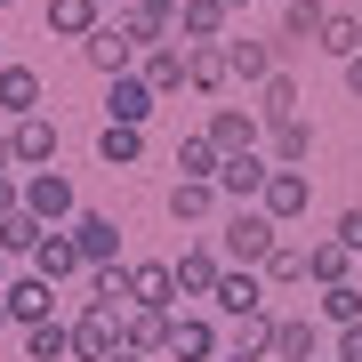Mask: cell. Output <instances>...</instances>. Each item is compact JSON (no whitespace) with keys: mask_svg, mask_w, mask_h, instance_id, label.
<instances>
[{"mask_svg":"<svg viewBox=\"0 0 362 362\" xmlns=\"http://www.w3.org/2000/svg\"><path fill=\"white\" fill-rule=\"evenodd\" d=\"M274 242H282V226H274L258 202H226V226H218V258L226 266H266Z\"/></svg>","mask_w":362,"mask_h":362,"instance_id":"cell-1","label":"cell"},{"mask_svg":"<svg viewBox=\"0 0 362 362\" xmlns=\"http://www.w3.org/2000/svg\"><path fill=\"white\" fill-rule=\"evenodd\" d=\"M137 57H145V40L129 33V16H105V25L81 40V65H89V73H105V81L137 73Z\"/></svg>","mask_w":362,"mask_h":362,"instance_id":"cell-2","label":"cell"},{"mask_svg":"<svg viewBox=\"0 0 362 362\" xmlns=\"http://www.w3.org/2000/svg\"><path fill=\"white\" fill-rule=\"evenodd\" d=\"M25 209H33L40 226H73L81 218V194H73L65 169H25Z\"/></svg>","mask_w":362,"mask_h":362,"instance_id":"cell-3","label":"cell"},{"mask_svg":"<svg viewBox=\"0 0 362 362\" xmlns=\"http://www.w3.org/2000/svg\"><path fill=\"white\" fill-rule=\"evenodd\" d=\"M0 306H8V322L16 330H33V322H57V282H40V274H8V290H0Z\"/></svg>","mask_w":362,"mask_h":362,"instance_id":"cell-4","label":"cell"},{"mask_svg":"<svg viewBox=\"0 0 362 362\" xmlns=\"http://www.w3.org/2000/svg\"><path fill=\"white\" fill-rule=\"evenodd\" d=\"M169 362H226V338H218V322L209 314H169Z\"/></svg>","mask_w":362,"mask_h":362,"instance_id":"cell-5","label":"cell"},{"mask_svg":"<svg viewBox=\"0 0 362 362\" xmlns=\"http://www.w3.org/2000/svg\"><path fill=\"white\" fill-rule=\"evenodd\" d=\"M8 145H16V169H57L65 129H57L49 113H25V121H8Z\"/></svg>","mask_w":362,"mask_h":362,"instance_id":"cell-6","label":"cell"},{"mask_svg":"<svg viewBox=\"0 0 362 362\" xmlns=\"http://www.w3.org/2000/svg\"><path fill=\"white\" fill-rule=\"evenodd\" d=\"M209 145H218V153H258V137H266V121L250 113V105H209Z\"/></svg>","mask_w":362,"mask_h":362,"instance_id":"cell-7","label":"cell"},{"mask_svg":"<svg viewBox=\"0 0 362 362\" xmlns=\"http://www.w3.org/2000/svg\"><path fill=\"white\" fill-rule=\"evenodd\" d=\"M322 25H330V8H322V0H290V8H282V25H274V49H282V65H290L298 49H322Z\"/></svg>","mask_w":362,"mask_h":362,"instance_id":"cell-8","label":"cell"},{"mask_svg":"<svg viewBox=\"0 0 362 362\" xmlns=\"http://www.w3.org/2000/svg\"><path fill=\"white\" fill-rule=\"evenodd\" d=\"M185 89H194V97H226L233 89L226 40H185Z\"/></svg>","mask_w":362,"mask_h":362,"instance_id":"cell-9","label":"cell"},{"mask_svg":"<svg viewBox=\"0 0 362 362\" xmlns=\"http://www.w3.org/2000/svg\"><path fill=\"white\" fill-rule=\"evenodd\" d=\"M330 354V338L314 314H274V362H322Z\"/></svg>","mask_w":362,"mask_h":362,"instance_id":"cell-10","label":"cell"},{"mask_svg":"<svg viewBox=\"0 0 362 362\" xmlns=\"http://www.w3.org/2000/svg\"><path fill=\"white\" fill-rule=\"evenodd\" d=\"M306 202H314V177H306V169H274L266 194H258V209H266L274 226H298V218H306Z\"/></svg>","mask_w":362,"mask_h":362,"instance_id":"cell-11","label":"cell"},{"mask_svg":"<svg viewBox=\"0 0 362 362\" xmlns=\"http://www.w3.org/2000/svg\"><path fill=\"white\" fill-rule=\"evenodd\" d=\"M65 233H73V250H81V266H121V226L105 218V209H81V218H73Z\"/></svg>","mask_w":362,"mask_h":362,"instance_id":"cell-12","label":"cell"},{"mask_svg":"<svg viewBox=\"0 0 362 362\" xmlns=\"http://www.w3.org/2000/svg\"><path fill=\"white\" fill-rule=\"evenodd\" d=\"M266 177H274V161H266V153H226L209 185H218V202H258V194H266Z\"/></svg>","mask_w":362,"mask_h":362,"instance_id":"cell-13","label":"cell"},{"mask_svg":"<svg viewBox=\"0 0 362 362\" xmlns=\"http://www.w3.org/2000/svg\"><path fill=\"white\" fill-rule=\"evenodd\" d=\"M169 274H177V298H209L218 274H226V258H218V242H185L177 258H169Z\"/></svg>","mask_w":362,"mask_h":362,"instance_id":"cell-14","label":"cell"},{"mask_svg":"<svg viewBox=\"0 0 362 362\" xmlns=\"http://www.w3.org/2000/svg\"><path fill=\"white\" fill-rule=\"evenodd\" d=\"M105 354H121V314L81 306L73 314V362H105Z\"/></svg>","mask_w":362,"mask_h":362,"instance_id":"cell-15","label":"cell"},{"mask_svg":"<svg viewBox=\"0 0 362 362\" xmlns=\"http://www.w3.org/2000/svg\"><path fill=\"white\" fill-rule=\"evenodd\" d=\"M153 89H145V73H121V81H105V121H121V129H145L153 121Z\"/></svg>","mask_w":362,"mask_h":362,"instance_id":"cell-16","label":"cell"},{"mask_svg":"<svg viewBox=\"0 0 362 362\" xmlns=\"http://www.w3.org/2000/svg\"><path fill=\"white\" fill-rule=\"evenodd\" d=\"M25 266L40 274V282H57V290H65V282H81V274H89V266H81V250H73V233H65V226H49V233H40V250H33Z\"/></svg>","mask_w":362,"mask_h":362,"instance_id":"cell-17","label":"cell"},{"mask_svg":"<svg viewBox=\"0 0 362 362\" xmlns=\"http://www.w3.org/2000/svg\"><path fill=\"white\" fill-rule=\"evenodd\" d=\"M209 298H218L226 322H242V314H258V306H266V274H258V266H226Z\"/></svg>","mask_w":362,"mask_h":362,"instance_id":"cell-18","label":"cell"},{"mask_svg":"<svg viewBox=\"0 0 362 362\" xmlns=\"http://www.w3.org/2000/svg\"><path fill=\"white\" fill-rule=\"evenodd\" d=\"M354 266H362V258H354L346 242H338V233L306 242V282H314V290H338V282H354Z\"/></svg>","mask_w":362,"mask_h":362,"instance_id":"cell-19","label":"cell"},{"mask_svg":"<svg viewBox=\"0 0 362 362\" xmlns=\"http://www.w3.org/2000/svg\"><path fill=\"white\" fill-rule=\"evenodd\" d=\"M129 306L177 314V274H169V258H137V266H129Z\"/></svg>","mask_w":362,"mask_h":362,"instance_id":"cell-20","label":"cell"},{"mask_svg":"<svg viewBox=\"0 0 362 362\" xmlns=\"http://www.w3.org/2000/svg\"><path fill=\"white\" fill-rule=\"evenodd\" d=\"M226 362H274V306L242 314V322L226 330Z\"/></svg>","mask_w":362,"mask_h":362,"instance_id":"cell-21","label":"cell"},{"mask_svg":"<svg viewBox=\"0 0 362 362\" xmlns=\"http://www.w3.org/2000/svg\"><path fill=\"white\" fill-rule=\"evenodd\" d=\"M226 65H233L242 89H266V81L282 73V49H274V40H226Z\"/></svg>","mask_w":362,"mask_h":362,"instance_id":"cell-22","label":"cell"},{"mask_svg":"<svg viewBox=\"0 0 362 362\" xmlns=\"http://www.w3.org/2000/svg\"><path fill=\"white\" fill-rule=\"evenodd\" d=\"M137 73H145L153 97H177V89H185V40H153V49L137 57Z\"/></svg>","mask_w":362,"mask_h":362,"instance_id":"cell-23","label":"cell"},{"mask_svg":"<svg viewBox=\"0 0 362 362\" xmlns=\"http://www.w3.org/2000/svg\"><path fill=\"white\" fill-rule=\"evenodd\" d=\"M306 153H314V121H306V113H290V121L266 129V161H274V169H306Z\"/></svg>","mask_w":362,"mask_h":362,"instance_id":"cell-24","label":"cell"},{"mask_svg":"<svg viewBox=\"0 0 362 362\" xmlns=\"http://www.w3.org/2000/svg\"><path fill=\"white\" fill-rule=\"evenodd\" d=\"M121 346L129 354H169V314L161 306H129L121 314Z\"/></svg>","mask_w":362,"mask_h":362,"instance_id":"cell-25","label":"cell"},{"mask_svg":"<svg viewBox=\"0 0 362 362\" xmlns=\"http://www.w3.org/2000/svg\"><path fill=\"white\" fill-rule=\"evenodd\" d=\"M169 218H177V226H209V218H218V185H209V177H177V185H169Z\"/></svg>","mask_w":362,"mask_h":362,"instance_id":"cell-26","label":"cell"},{"mask_svg":"<svg viewBox=\"0 0 362 362\" xmlns=\"http://www.w3.org/2000/svg\"><path fill=\"white\" fill-rule=\"evenodd\" d=\"M233 8L226 0H177V40H226Z\"/></svg>","mask_w":362,"mask_h":362,"instance_id":"cell-27","label":"cell"},{"mask_svg":"<svg viewBox=\"0 0 362 362\" xmlns=\"http://www.w3.org/2000/svg\"><path fill=\"white\" fill-rule=\"evenodd\" d=\"M250 113H258L266 129H274V121H290V113H306V89H298V73L282 65V73H274L266 89H258V105H250Z\"/></svg>","mask_w":362,"mask_h":362,"instance_id":"cell-28","label":"cell"},{"mask_svg":"<svg viewBox=\"0 0 362 362\" xmlns=\"http://www.w3.org/2000/svg\"><path fill=\"white\" fill-rule=\"evenodd\" d=\"M0 113H8V121L40 113V73L33 65H0Z\"/></svg>","mask_w":362,"mask_h":362,"instance_id":"cell-29","label":"cell"},{"mask_svg":"<svg viewBox=\"0 0 362 362\" xmlns=\"http://www.w3.org/2000/svg\"><path fill=\"white\" fill-rule=\"evenodd\" d=\"M129 33L153 49V40H177V0H129Z\"/></svg>","mask_w":362,"mask_h":362,"instance_id":"cell-30","label":"cell"},{"mask_svg":"<svg viewBox=\"0 0 362 362\" xmlns=\"http://www.w3.org/2000/svg\"><path fill=\"white\" fill-rule=\"evenodd\" d=\"M97 25H105L97 0H49V33H57V40H89Z\"/></svg>","mask_w":362,"mask_h":362,"instance_id":"cell-31","label":"cell"},{"mask_svg":"<svg viewBox=\"0 0 362 362\" xmlns=\"http://www.w3.org/2000/svg\"><path fill=\"white\" fill-rule=\"evenodd\" d=\"M97 161H105V169L145 161V129H121V121H105V129H97Z\"/></svg>","mask_w":362,"mask_h":362,"instance_id":"cell-32","label":"cell"},{"mask_svg":"<svg viewBox=\"0 0 362 362\" xmlns=\"http://www.w3.org/2000/svg\"><path fill=\"white\" fill-rule=\"evenodd\" d=\"M40 233H49V226H40L33 209H16V218H0V258H8V266H16V258H33V250H40Z\"/></svg>","mask_w":362,"mask_h":362,"instance_id":"cell-33","label":"cell"},{"mask_svg":"<svg viewBox=\"0 0 362 362\" xmlns=\"http://www.w3.org/2000/svg\"><path fill=\"white\" fill-rule=\"evenodd\" d=\"M218 161H226V153L209 145V129H185V137H177V177H218Z\"/></svg>","mask_w":362,"mask_h":362,"instance_id":"cell-34","label":"cell"},{"mask_svg":"<svg viewBox=\"0 0 362 362\" xmlns=\"http://www.w3.org/2000/svg\"><path fill=\"white\" fill-rule=\"evenodd\" d=\"M258 274H266V290H306V250H298V242H274V258Z\"/></svg>","mask_w":362,"mask_h":362,"instance_id":"cell-35","label":"cell"},{"mask_svg":"<svg viewBox=\"0 0 362 362\" xmlns=\"http://www.w3.org/2000/svg\"><path fill=\"white\" fill-rule=\"evenodd\" d=\"M73 354V322H33L25 330V362H65Z\"/></svg>","mask_w":362,"mask_h":362,"instance_id":"cell-36","label":"cell"},{"mask_svg":"<svg viewBox=\"0 0 362 362\" xmlns=\"http://www.w3.org/2000/svg\"><path fill=\"white\" fill-rule=\"evenodd\" d=\"M322 49L346 65V57H362V16L354 8H330V25H322Z\"/></svg>","mask_w":362,"mask_h":362,"instance_id":"cell-37","label":"cell"},{"mask_svg":"<svg viewBox=\"0 0 362 362\" xmlns=\"http://www.w3.org/2000/svg\"><path fill=\"white\" fill-rule=\"evenodd\" d=\"M314 322H330V330L362 322V282H338V290H322V314H314Z\"/></svg>","mask_w":362,"mask_h":362,"instance_id":"cell-38","label":"cell"},{"mask_svg":"<svg viewBox=\"0 0 362 362\" xmlns=\"http://www.w3.org/2000/svg\"><path fill=\"white\" fill-rule=\"evenodd\" d=\"M25 209V169H0V218H16Z\"/></svg>","mask_w":362,"mask_h":362,"instance_id":"cell-39","label":"cell"},{"mask_svg":"<svg viewBox=\"0 0 362 362\" xmlns=\"http://www.w3.org/2000/svg\"><path fill=\"white\" fill-rule=\"evenodd\" d=\"M330 362H362V322H346V330L330 338Z\"/></svg>","mask_w":362,"mask_h":362,"instance_id":"cell-40","label":"cell"},{"mask_svg":"<svg viewBox=\"0 0 362 362\" xmlns=\"http://www.w3.org/2000/svg\"><path fill=\"white\" fill-rule=\"evenodd\" d=\"M330 233H338V242L354 250V258H362V209H338V226H330Z\"/></svg>","mask_w":362,"mask_h":362,"instance_id":"cell-41","label":"cell"},{"mask_svg":"<svg viewBox=\"0 0 362 362\" xmlns=\"http://www.w3.org/2000/svg\"><path fill=\"white\" fill-rule=\"evenodd\" d=\"M346 89H354V105H362V57H346Z\"/></svg>","mask_w":362,"mask_h":362,"instance_id":"cell-42","label":"cell"},{"mask_svg":"<svg viewBox=\"0 0 362 362\" xmlns=\"http://www.w3.org/2000/svg\"><path fill=\"white\" fill-rule=\"evenodd\" d=\"M0 169H16V145H8V129H0Z\"/></svg>","mask_w":362,"mask_h":362,"instance_id":"cell-43","label":"cell"},{"mask_svg":"<svg viewBox=\"0 0 362 362\" xmlns=\"http://www.w3.org/2000/svg\"><path fill=\"white\" fill-rule=\"evenodd\" d=\"M97 8H113V16H129V0H97Z\"/></svg>","mask_w":362,"mask_h":362,"instance_id":"cell-44","label":"cell"},{"mask_svg":"<svg viewBox=\"0 0 362 362\" xmlns=\"http://www.w3.org/2000/svg\"><path fill=\"white\" fill-rule=\"evenodd\" d=\"M105 362H145V354H129V346H121V354H105Z\"/></svg>","mask_w":362,"mask_h":362,"instance_id":"cell-45","label":"cell"},{"mask_svg":"<svg viewBox=\"0 0 362 362\" xmlns=\"http://www.w3.org/2000/svg\"><path fill=\"white\" fill-rule=\"evenodd\" d=\"M226 8H233V16H242V8H250V0H226Z\"/></svg>","mask_w":362,"mask_h":362,"instance_id":"cell-46","label":"cell"},{"mask_svg":"<svg viewBox=\"0 0 362 362\" xmlns=\"http://www.w3.org/2000/svg\"><path fill=\"white\" fill-rule=\"evenodd\" d=\"M0 290H8V258H0Z\"/></svg>","mask_w":362,"mask_h":362,"instance_id":"cell-47","label":"cell"},{"mask_svg":"<svg viewBox=\"0 0 362 362\" xmlns=\"http://www.w3.org/2000/svg\"><path fill=\"white\" fill-rule=\"evenodd\" d=\"M0 330H16V322H8V306H0Z\"/></svg>","mask_w":362,"mask_h":362,"instance_id":"cell-48","label":"cell"},{"mask_svg":"<svg viewBox=\"0 0 362 362\" xmlns=\"http://www.w3.org/2000/svg\"><path fill=\"white\" fill-rule=\"evenodd\" d=\"M0 65H8V49H0Z\"/></svg>","mask_w":362,"mask_h":362,"instance_id":"cell-49","label":"cell"},{"mask_svg":"<svg viewBox=\"0 0 362 362\" xmlns=\"http://www.w3.org/2000/svg\"><path fill=\"white\" fill-rule=\"evenodd\" d=\"M274 8H290V0H274Z\"/></svg>","mask_w":362,"mask_h":362,"instance_id":"cell-50","label":"cell"},{"mask_svg":"<svg viewBox=\"0 0 362 362\" xmlns=\"http://www.w3.org/2000/svg\"><path fill=\"white\" fill-rule=\"evenodd\" d=\"M0 8H8V0H0Z\"/></svg>","mask_w":362,"mask_h":362,"instance_id":"cell-51","label":"cell"},{"mask_svg":"<svg viewBox=\"0 0 362 362\" xmlns=\"http://www.w3.org/2000/svg\"><path fill=\"white\" fill-rule=\"evenodd\" d=\"M322 362H330V354H322Z\"/></svg>","mask_w":362,"mask_h":362,"instance_id":"cell-52","label":"cell"}]
</instances>
